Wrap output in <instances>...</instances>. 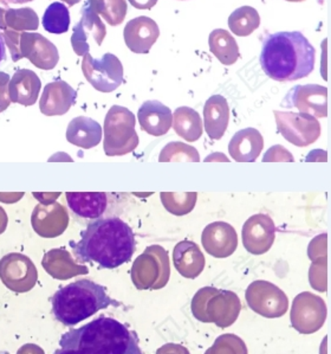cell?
<instances>
[{
    "label": "cell",
    "mask_w": 331,
    "mask_h": 354,
    "mask_svg": "<svg viewBox=\"0 0 331 354\" xmlns=\"http://www.w3.org/2000/svg\"><path fill=\"white\" fill-rule=\"evenodd\" d=\"M41 23L48 32L55 35L66 32L70 26L69 8L62 3H53L46 8Z\"/></svg>",
    "instance_id": "e575fe53"
},
{
    "label": "cell",
    "mask_w": 331,
    "mask_h": 354,
    "mask_svg": "<svg viewBox=\"0 0 331 354\" xmlns=\"http://www.w3.org/2000/svg\"><path fill=\"white\" fill-rule=\"evenodd\" d=\"M66 136L70 144L81 149H94L102 140V127L91 118L78 116L71 120Z\"/></svg>",
    "instance_id": "4316f807"
},
{
    "label": "cell",
    "mask_w": 331,
    "mask_h": 354,
    "mask_svg": "<svg viewBox=\"0 0 331 354\" xmlns=\"http://www.w3.org/2000/svg\"><path fill=\"white\" fill-rule=\"evenodd\" d=\"M209 46L211 53L224 66H232L239 58V46L231 33L224 29L214 30L209 35Z\"/></svg>",
    "instance_id": "f546056e"
},
{
    "label": "cell",
    "mask_w": 331,
    "mask_h": 354,
    "mask_svg": "<svg viewBox=\"0 0 331 354\" xmlns=\"http://www.w3.org/2000/svg\"><path fill=\"white\" fill-rule=\"evenodd\" d=\"M21 58H28L43 71L56 68L59 61L57 48L41 33L21 32L19 39Z\"/></svg>",
    "instance_id": "2e32d148"
},
{
    "label": "cell",
    "mask_w": 331,
    "mask_h": 354,
    "mask_svg": "<svg viewBox=\"0 0 331 354\" xmlns=\"http://www.w3.org/2000/svg\"><path fill=\"white\" fill-rule=\"evenodd\" d=\"M172 124L176 134L189 142L199 140L204 131L199 113L189 107L176 108Z\"/></svg>",
    "instance_id": "f1b7e54d"
},
{
    "label": "cell",
    "mask_w": 331,
    "mask_h": 354,
    "mask_svg": "<svg viewBox=\"0 0 331 354\" xmlns=\"http://www.w3.org/2000/svg\"><path fill=\"white\" fill-rule=\"evenodd\" d=\"M261 25V17L257 10L251 6H241L229 18V30L239 37H247Z\"/></svg>",
    "instance_id": "1f68e13d"
},
{
    "label": "cell",
    "mask_w": 331,
    "mask_h": 354,
    "mask_svg": "<svg viewBox=\"0 0 331 354\" xmlns=\"http://www.w3.org/2000/svg\"><path fill=\"white\" fill-rule=\"evenodd\" d=\"M5 23L8 29L17 32L35 31L39 26L37 13L30 8H8L5 15Z\"/></svg>",
    "instance_id": "836d02e7"
},
{
    "label": "cell",
    "mask_w": 331,
    "mask_h": 354,
    "mask_svg": "<svg viewBox=\"0 0 331 354\" xmlns=\"http://www.w3.org/2000/svg\"><path fill=\"white\" fill-rule=\"evenodd\" d=\"M77 93L64 81L46 84L39 101L41 111L46 116L64 115L74 106Z\"/></svg>",
    "instance_id": "ffe728a7"
},
{
    "label": "cell",
    "mask_w": 331,
    "mask_h": 354,
    "mask_svg": "<svg viewBox=\"0 0 331 354\" xmlns=\"http://www.w3.org/2000/svg\"><path fill=\"white\" fill-rule=\"evenodd\" d=\"M77 243L70 247L81 262H91L115 269L131 260L135 252V235L127 223L117 217L93 221L83 231Z\"/></svg>",
    "instance_id": "6da1fadb"
},
{
    "label": "cell",
    "mask_w": 331,
    "mask_h": 354,
    "mask_svg": "<svg viewBox=\"0 0 331 354\" xmlns=\"http://www.w3.org/2000/svg\"><path fill=\"white\" fill-rule=\"evenodd\" d=\"M135 116L128 108L113 106L104 119L103 149L108 157L131 153L139 146Z\"/></svg>",
    "instance_id": "8992f818"
},
{
    "label": "cell",
    "mask_w": 331,
    "mask_h": 354,
    "mask_svg": "<svg viewBox=\"0 0 331 354\" xmlns=\"http://www.w3.org/2000/svg\"><path fill=\"white\" fill-rule=\"evenodd\" d=\"M284 161L294 162V158L285 147H283L281 145L270 147L263 159V162H284Z\"/></svg>",
    "instance_id": "8d00e7d4"
},
{
    "label": "cell",
    "mask_w": 331,
    "mask_h": 354,
    "mask_svg": "<svg viewBox=\"0 0 331 354\" xmlns=\"http://www.w3.org/2000/svg\"><path fill=\"white\" fill-rule=\"evenodd\" d=\"M123 36L131 51L135 54H148L159 38V26L149 17H136L128 21Z\"/></svg>",
    "instance_id": "d6986e66"
},
{
    "label": "cell",
    "mask_w": 331,
    "mask_h": 354,
    "mask_svg": "<svg viewBox=\"0 0 331 354\" xmlns=\"http://www.w3.org/2000/svg\"><path fill=\"white\" fill-rule=\"evenodd\" d=\"M66 202L74 214L86 219L101 217L106 209L104 192H66Z\"/></svg>",
    "instance_id": "83f0119b"
},
{
    "label": "cell",
    "mask_w": 331,
    "mask_h": 354,
    "mask_svg": "<svg viewBox=\"0 0 331 354\" xmlns=\"http://www.w3.org/2000/svg\"><path fill=\"white\" fill-rule=\"evenodd\" d=\"M106 26L98 15L93 12L91 8L83 6L81 21L75 25L74 32L71 36V46L78 56L89 54L91 44L95 43L100 46L106 37Z\"/></svg>",
    "instance_id": "e0dca14e"
},
{
    "label": "cell",
    "mask_w": 331,
    "mask_h": 354,
    "mask_svg": "<svg viewBox=\"0 0 331 354\" xmlns=\"http://www.w3.org/2000/svg\"><path fill=\"white\" fill-rule=\"evenodd\" d=\"M0 280L11 292H28L37 283V268L28 256L11 252L0 260Z\"/></svg>",
    "instance_id": "8fae6325"
},
{
    "label": "cell",
    "mask_w": 331,
    "mask_h": 354,
    "mask_svg": "<svg viewBox=\"0 0 331 354\" xmlns=\"http://www.w3.org/2000/svg\"><path fill=\"white\" fill-rule=\"evenodd\" d=\"M8 5L4 0H0V30L4 31L6 28V23H5V15L8 12Z\"/></svg>",
    "instance_id": "60d3db41"
},
{
    "label": "cell",
    "mask_w": 331,
    "mask_h": 354,
    "mask_svg": "<svg viewBox=\"0 0 331 354\" xmlns=\"http://www.w3.org/2000/svg\"><path fill=\"white\" fill-rule=\"evenodd\" d=\"M173 263L181 276L196 279L204 270L206 260L198 244L185 239L176 244L173 250Z\"/></svg>",
    "instance_id": "d4e9b609"
},
{
    "label": "cell",
    "mask_w": 331,
    "mask_h": 354,
    "mask_svg": "<svg viewBox=\"0 0 331 354\" xmlns=\"http://www.w3.org/2000/svg\"><path fill=\"white\" fill-rule=\"evenodd\" d=\"M69 212L59 203L39 204L33 209L31 225L43 239H55L63 235L69 225Z\"/></svg>",
    "instance_id": "9a60e30c"
},
{
    "label": "cell",
    "mask_w": 331,
    "mask_h": 354,
    "mask_svg": "<svg viewBox=\"0 0 331 354\" xmlns=\"http://www.w3.org/2000/svg\"><path fill=\"white\" fill-rule=\"evenodd\" d=\"M142 131L153 136L167 134L173 122L171 109L159 101H146L138 113Z\"/></svg>",
    "instance_id": "44dd1931"
},
{
    "label": "cell",
    "mask_w": 331,
    "mask_h": 354,
    "mask_svg": "<svg viewBox=\"0 0 331 354\" xmlns=\"http://www.w3.org/2000/svg\"><path fill=\"white\" fill-rule=\"evenodd\" d=\"M55 354H131L140 348L135 334L113 317H97L62 337Z\"/></svg>",
    "instance_id": "3957f363"
},
{
    "label": "cell",
    "mask_w": 331,
    "mask_h": 354,
    "mask_svg": "<svg viewBox=\"0 0 331 354\" xmlns=\"http://www.w3.org/2000/svg\"><path fill=\"white\" fill-rule=\"evenodd\" d=\"M243 244L252 255H263L270 250L276 239V225L270 216L254 214L243 227Z\"/></svg>",
    "instance_id": "5bb4252c"
},
{
    "label": "cell",
    "mask_w": 331,
    "mask_h": 354,
    "mask_svg": "<svg viewBox=\"0 0 331 354\" xmlns=\"http://www.w3.org/2000/svg\"><path fill=\"white\" fill-rule=\"evenodd\" d=\"M245 299L254 313L267 319L281 317L289 308L285 292L267 281H254L246 289Z\"/></svg>",
    "instance_id": "30bf717a"
},
{
    "label": "cell",
    "mask_w": 331,
    "mask_h": 354,
    "mask_svg": "<svg viewBox=\"0 0 331 354\" xmlns=\"http://www.w3.org/2000/svg\"><path fill=\"white\" fill-rule=\"evenodd\" d=\"M180 1H185V0H180Z\"/></svg>",
    "instance_id": "7dc6e473"
},
{
    "label": "cell",
    "mask_w": 331,
    "mask_h": 354,
    "mask_svg": "<svg viewBox=\"0 0 331 354\" xmlns=\"http://www.w3.org/2000/svg\"><path fill=\"white\" fill-rule=\"evenodd\" d=\"M82 71L86 81L101 93L117 89L124 77L122 63L113 54L103 55L101 59H94L91 54L84 55Z\"/></svg>",
    "instance_id": "9c48e42d"
},
{
    "label": "cell",
    "mask_w": 331,
    "mask_h": 354,
    "mask_svg": "<svg viewBox=\"0 0 331 354\" xmlns=\"http://www.w3.org/2000/svg\"><path fill=\"white\" fill-rule=\"evenodd\" d=\"M161 202L164 209L174 216H185L192 212L196 206V192H161Z\"/></svg>",
    "instance_id": "d6a6232c"
},
{
    "label": "cell",
    "mask_w": 331,
    "mask_h": 354,
    "mask_svg": "<svg viewBox=\"0 0 331 354\" xmlns=\"http://www.w3.org/2000/svg\"><path fill=\"white\" fill-rule=\"evenodd\" d=\"M201 243L209 255L217 259H226L237 250V231L229 223H211L202 231Z\"/></svg>",
    "instance_id": "ac0fdd59"
},
{
    "label": "cell",
    "mask_w": 331,
    "mask_h": 354,
    "mask_svg": "<svg viewBox=\"0 0 331 354\" xmlns=\"http://www.w3.org/2000/svg\"><path fill=\"white\" fill-rule=\"evenodd\" d=\"M281 106L297 108L299 113H305L315 118H327L328 89L319 84L294 86L291 88Z\"/></svg>",
    "instance_id": "4fadbf2b"
},
{
    "label": "cell",
    "mask_w": 331,
    "mask_h": 354,
    "mask_svg": "<svg viewBox=\"0 0 331 354\" xmlns=\"http://www.w3.org/2000/svg\"><path fill=\"white\" fill-rule=\"evenodd\" d=\"M8 4H25V3H29V1H33V0H4Z\"/></svg>",
    "instance_id": "ee69618b"
},
{
    "label": "cell",
    "mask_w": 331,
    "mask_h": 354,
    "mask_svg": "<svg viewBox=\"0 0 331 354\" xmlns=\"http://www.w3.org/2000/svg\"><path fill=\"white\" fill-rule=\"evenodd\" d=\"M8 83H10V76L4 71H0V113L6 111L11 99L8 94Z\"/></svg>",
    "instance_id": "74e56055"
},
{
    "label": "cell",
    "mask_w": 331,
    "mask_h": 354,
    "mask_svg": "<svg viewBox=\"0 0 331 354\" xmlns=\"http://www.w3.org/2000/svg\"><path fill=\"white\" fill-rule=\"evenodd\" d=\"M5 57H6V50H5V41L4 38L1 36V33H0V63L4 61Z\"/></svg>",
    "instance_id": "7bdbcfd3"
},
{
    "label": "cell",
    "mask_w": 331,
    "mask_h": 354,
    "mask_svg": "<svg viewBox=\"0 0 331 354\" xmlns=\"http://www.w3.org/2000/svg\"><path fill=\"white\" fill-rule=\"evenodd\" d=\"M62 1H64L69 6H74V5L78 4L81 0H62Z\"/></svg>",
    "instance_id": "f6af8a7d"
},
{
    "label": "cell",
    "mask_w": 331,
    "mask_h": 354,
    "mask_svg": "<svg viewBox=\"0 0 331 354\" xmlns=\"http://www.w3.org/2000/svg\"><path fill=\"white\" fill-rule=\"evenodd\" d=\"M111 306L120 302L108 297L106 290L94 281L79 280L55 292L53 313L63 325L75 326Z\"/></svg>",
    "instance_id": "277c9868"
},
{
    "label": "cell",
    "mask_w": 331,
    "mask_h": 354,
    "mask_svg": "<svg viewBox=\"0 0 331 354\" xmlns=\"http://www.w3.org/2000/svg\"><path fill=\"white\" fill-rule=\"evenodd\" d=\"M41 266L51 277L57 280H69L89 272L86 266L76 263L71 254L64 249H51L46 252Z\"/></svg>",
    "instance_id": "cb8c5ba5"
},
{
    "label": "cell",
    "mask_w": 331,
    "mask_h": 354,
    "mask_svg": "<svg viewBox=\"0 0 331 354\" xmlns=\"http://www.w3.org/2000/svg\"><path fill=\"white\" fill-rule=\"evenodd\" d=\"M41 82L38 75L30 69H21L13 75L8 83V94L11 102L23 106H33L41 93Z\"/></svg>",
    "instance_id": "603a6c76"
},
{
    "label": "cell",
    "mask_w": 331,
    "mask_h": 354,
    "mask_svg": "<svg viewBox=\"0 0 331 354\" xmlns=\"http://www.w3.org/2000/svg\"><path fill=\"white\" fill-rule=\"evenodd\" d=\"M229 107L221 95L211 96L204 107L205 131L212 140H220L229 126Z\"/></svg>",
    "instance_id": "484cf974"
},
{
    "label": "cell",
    "mask_w": 331,
    "mask_h": 354,
    "mask_svg": "<svg viewBox=\"0 0 331 354\" xmlns=\"http://www.w3.org/2000/svg\"><path fill=\"white\" fill-rule=\"evenodd\" d=\"M8 217L4 209L0 206V235L4 234L6 227H8Z\"/></svg>",
    "instance_id": "b9f144b4"
},
{
    "label": "cell",
    "mask_w": 331,
    "mask_h": 354,
    "mask_svg": "<svg viewBox=\"0 0 331 354\" xmlns=\"http://www.w3.org/2000/svg\"><path fill=\"white\" fill-rule=\"evenodd\" d=\"M290 317L294 330L299 333H316L327 319V305L319 295L301 292L294 299Z\"/></svg>",
    "instance_id": "7c38bea8"
},
{
    "label": "cell",
    "mask_w": 331,
    "mask_h": 354,
    "mask_svg": "<svg viewBox=\"0 0 331 354\" xmlns=\"http://www.w3.org/2000/svg\"><path fill=\"white\" fill-rule=\"evenodd\" d=\"M316 50L299 31L272 33L263 43L261 64L270 79L292 82L308 77L315 68Z\"/></svg>",
    "instance_id": "7a4b0ae2"
},
{
    "label": "cell",
    "mask_w": 331,
    "mask_h": 354,
    "mask_svg": "<svg viewBox=\"0 0 331 354\" xmlns=\"http://www.w3.org/2000/svg\"><path fill=\"white\" fill-rule=\"evenodd\" d=\"M285 1H291V3H301V1H305V0H285Z\"/></svg>",
    "instance_id": "bcb514c9"
},
{
    "label": "cell",
    "mask_w": 331,
    "mask_h": 354,
    "mask_svg": "<svg viewBox=\"0 0 331 354\" xmlns=\"http://www.w3.org/2000/svg\"><path fill=\"white\" fill-rule=\"evenodd\" d=\"M264 147L263 136L256 128H245L234 134L229 144V153L237 162H254Z\"/></svg>",
    "instance_id": "7402d4cb"
},
{
    "label": "cell",
    "mask_w": 331,
    "mask_h": 354,
    "mask_svg": "<svg viewBox=\"0 0 331 354\" xmlns=\"http://www.w3.org/2000/svg\"><path fill=\"white\" fill-rule=\"evenodd\" d=\"M129 3L138 10H151L155 6L158 0H129Z\"/></svg>",
    "instance_id": "ab89813d"
},
{
    "label": "cell",
    "mask_w": 331,
    "mask_h": 354,
    "mask_svg": "<svg viewBox=\"0 0 331 354\" xmlns=\"http://www.w3.org/2000/svg\"><path fill=\"white\" fill-rule=\"evenodd\" d=\"M169 275V257L161 245L148 247L131 268V281L139 290L164 288Z\"/></svg>",
    "instance_id": "52a82bcc"
},
{
    "label": "cell",
    "mask_w": 331,
    "mask_h": 354,
    "mask_svg": "<svg viewBox=\"0 0 331 354\" xmlns=\"http://www.w3.org/2000/svg\"><path fill=\"white\" fill-rule=\"evenodd\" d=\"M274 114L279 134L294 146L307 147L321 136V124L315 116L299 111H274Z\"/></svg>",
    "instance_id": "ba28073f"
},
{
    "label": "cell",
    "mask_w": 331,
    "mask_h": 354,
    "mask_svg": "<svg viewBox=\"0 0 331 354\" xmlns=\"http://www.w3.org/2000/svg\"><path fill=\"white\" fill-rule=\"evenodd\" d=\"M93 12L100 15L111 26L122 24L127 16V1L126 0H86V4Z\"/></svg>",
    "instance_id": "4dcf8cb0"
},
{
    "label": "cell",
    "mask_w": 331,
    "mask_h": 354,
    "mask_svg": "<svg viewBox=\"0 0 331 354\" xmlns=\"http://www.w3.org/2000/svg\"><path fill=\"white\" fill-rule=\"evenodd\" d=\"M17 354H46V352L36 344H25L17 351Z\"/></svg>",
    "instance_id": "f35d334b"
},
{
    "label": "cell",
    "mask_w": 331,
    "mask_h": 354,
    "mask_svg": "<svg viewBox=\"0 0 331 354\" xmlns=\"http://www.w3.org/2000/svg\"><path fill=\"white\" fill-rule=\"evenodd\" d=\"M160 162H199L200 156L194 147L184 142L173 141L164 146L160 153Z\"/></svg>",
    "instance_id": "d590c367"
},
{
    "label": "cell",
    "mask_w": 331,
    "mask_h": 354,
    "mask_svg": "<svg viewBox=\"0 0 331 354\" xmlns=\"http://www.w3.org/2000/svg\"><path fill=\"white\" fill-rule=\"evenodd\" d=\"M240 300L234 292L205 287L192 301V313L202 322H214L220 327L232 325L240 312Z\"/></svg>",
    "instance_id": "5b68a950"
}]
</instances>
